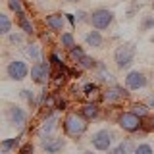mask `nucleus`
Returning <instances> with one entry per match:
<instances>
[{
    "label": "nucleus",
    "mask_w": 154,
    "mask_h": 154,
    "mask_svg": "<svg viewBox=\"0 0 154 154\" xmlns=\"http://www.w3.org/2000/svg\"><path fill=\"white\" fill-rule=\"evenodd\" d=\"M23 50H25V54L31 58L33 62L45 60V58H42V54H41V46H38V45H27L25 48H23Z\"/></svg>",
    "instance_id": "nucleus-23"
},
{
    "label": "nucleus",
    "mask_w": 154,
    "mask_h": 154,
    "mask_svg": "<svg viewBox=\"0 0 154 154\" xmlns=\"http://www.w3.org/2000/svg\"><path fill=\"white\" fill-rule=\"evenodd\" d=\"M83 154H94V152H93V150H85Z\"/></svg>",
    "instance_id": "nucleus-40"
},
{
    "label": "nucleus",
    "mask_w": 154,
    "mask_h": 154,
    "mask_svg": "<svg viewBox=\"0 0 154 154\" xmlns=\"http://www.w3.org/2000/svg\"><path fill=\"white\" fill-rule=\"evenodd\" d=\"M135 154H154V146L150 143H139L135 146Z\"/></svg>",
    "instance_id": "nucleus-30"
},
{
    "label": "nucleus",
    "mask_w": 154,
    "mask_h": 154,
    "mask_svg": "<svg viewBox=\"0 0 154 154\" xmlns=\"http://www.w3.org/2000/svg\"><path fill=\"white\" fill-rule=\"evenodd\" d=\"M66 19H67V23H69L71 27H77V17H75V14H66Z\"/></svg>",
    "instance_id": "nucleus-38"
},
{
    "label": "nucleus",
    "mask_w": 154,
    "mask_h": 154,
    "mask_svg": "<svg viewBox=\"0 0 154 154\" xmlns=\"http://www.w3.org/2000/svg\"><path fill=\"white\" fill-rule=\"evenodd\" d=\"M29 73H31V69H29V66L23 60H12L6 66V75L12 81H23V79H27Z\"/></svg>",
    "instance_id": "nucleus-7"
},
{
    "label": "nucleus",
    "mask_w": 154,
    "mask_h": 154,
    "mask_svg": "<svg viewBox=\"0 0 154 154\" xmlns=\"http://www.w3.org/2000/svg\"><path fill=\"white\" fill-rule=\"evenodd\" d=\"M85 42H87V46L102 48V45H104V37H102V33H100L98 29H93V31H89V33L85 35Z\"/></svg>",
    "instance_id": "nucleus-15"
},
{
    "label": "nucleus",
    "mask_w": 154,
    "mask_h": 154,
    "mask_svg": "<svg viewBox=\"0 0 154 154\" xmlns=\"http://www.w3.org/2000/svg\"><path fill=\"white\" fill-rule=\"evenodd\" d=\"M79 114L83 116L85 119L93 122V119H96V118L100 116V106L96 104V102H85V104L79 108Z\"/></svg>",
    "instance_id": "nucleus-14"
},
{
    "label": "nucleus",
    "mask_w": 154,
    "mask_h": 154,
    "mask_svg": "<svg viewBox=\"0 0 154 154\" xmlns=\"http://www.w3.org/2000/svg\"><path fill=\"white\" fill-rule=\"evenodd\" d=\"M67 2H75L77 4V2H81V0H67Z\"/></svg>",
    "instance_id": "nucleus-41"
},
{
    "label": "nucleus",
    "mask_w": 154,
    "mask_h": 154,
    "mask_svg": "<svg viewBox=\"0 0 154 154\" xmlns=\"http://www.w3.org/2000/svg\"><path fill=\"white\" fill-rule=\"evenodd\" d=\"M23 35H25L23 31H21V33H10L6 38H8L10 45H21V42H23Z\"/></svg>",
    "instance_id": "nucleus-31"
},
{
    "label": "nucleus",
    "mask_w": 154,
    "mask_h": 154,
    "mask_svg": "<svg viewBox=\"0 0 154 154\" xmlns=\"http://www.w3.org/2000/svg\"><path fill=\"white\" fill-rule=\"evenodd\" d=\"M96 69H98V79L102 81V83H110V85H116V79H114L112 71H110L108 67H106V66L102 64V62L98 64V67H96Z\"/></svg>",
    "instance_id": "nucleus-19"
},
{
    "label": "nucleus",
    "mask_w": 154,
    "mask_h": 154,
    "mask_svg": "<svg viewBox=\"0 0 154 154\" xmlns=\"http://www.w3.org/2000/svg\"><path fill=\"white\" fill-rule=\"evenodd\" d=\"M75 17H77V23H91V14L85 12V10H77Z\"/></svg>",
    "instance_id": "nucleus-32"
},
{
    "label": "nucleus",
    "mask_w": 154,
    "mask_h": 154,
    "mask_svg": "<svg viewBox=\"0 0 154 154\" xmlns=\"http://www.w3.org/2000/svg\"><path fill=\"white\" fill-rule=\"evenodd\" d=\"M17 25L21 29L23 33H25L27 37L35 35V25H33V21L27 17V14H23V16H17Z\"/></svg>",
    "instance_id": "nucleus-16"
},
{
    "label": "nucleus",
    "mask_w": 154,
    "mask_h": 154,
    "mask_svg": "<svg viewBox=\"0 0 154 154\" xmlns=\"http://www.w3.org/2000/svg\"><path fill=\"white\" fill-rule=\"evenodd\" d=\"M148 83L146 75L143 73V71L139 69H131L127 75H125V87H127L129 91H139V89H144Z\"/></svg>",
    "instance_id": "nucleus-10"
},
{
    "label": "nucleus",
    "mask_w": 154,
    "mask_h": 154,
    "mask_svg": "<svg viewBox=\"0 0 154 154\" xmlns=\"http://www.w3.org/2000/svg\"><path fill=\"white\" fill-rule=\"evenodd\" d=\"M56 125H58V118H56V116H46V119L41 125V135H42V137H45V135H50L56 129Z\"/></svg>",
    "instance_id": "nucleus-18"
},
{
    "label": "nucleus",
    "mask_w": 154,
    "mask_h": 154,
    "mask_svg": "<svg viewBox=\"0 0 154 154\" xmlns=\"http://www.w3.org/2000/svg\"><path fill=\"white\" fill-rule=\"evenodd\" d=\"M67 54H69V60H71V62H75V64H77V62H79L81 58L85 56V50H83V46L75 45L73 48H71V50H67Z\"/></svg>",
    "instance_id": "nucleus-29"
},
{
    "label": "nucleus",
    "mask_w": 154,
    "mask_h": 154,
    "mask_svg": "<svg viewBox=\"0 0 154 154\" xmlns=\"http://www.w3.org/2000/svg\"><path fill=\"white\" fill-rule=\"evenodd\" d=\"M129 89L127 87H119V85H110L108 89L102 93V100L108 104H119L123 102V100L129 98Z\"/></svg>",
    "instance_id": "nucleus-8"
},
{
    "label": "nucleus",
    "mask_w": 154,
    "mask_h": 154,
    "mask_svg": "<svg viewBox=\"0 0 154 154\" xmlns=\"http://www.w3.org/2000/svg\"><path fill=\"white\" fill-rule=\"evenodd\" d=\"M33 150H35L33 143H23L21 146L17 148V154H33Z\"/></svg>",
    "instance_id": "nucleus-35"
},
{
    "label": "nucleus",
    "mask_w": 154,
    "mask_h": 154,
    "mask_svg": "<svg viewBox=\"0 0 154 154\" xmlns=\"http://www.w3.org/2000/svg\"><path fill=\"white\" fill-rule=\"evenodd\" d=\"M83 71L85 69H81V67L79 69H77V67H69V79H79V77L83 75Z\"/></svg>",
    "instance_id": "nucleus-37"
},
{
    "label": "nucleus",
    "mask_w": 154,
    "mask_h": 154,
    "mask_svg": "<svg viewBox=\"0 0 154 154\" xmlns=\"http://www.w3.org/2000/svg\"><path fill=\"white\" fill-rule=\"evenodd\" d=\"M25 137V133L17 135V137H12V139H4L2 143H0V154H10L12 150H16V148L21 146V139Z\"/></svg>",
    "instance_id": "nucleus-13"
},
{
    "label": "nucleus",
    "mask_w": 154,
    "mask_h": 154,
    "mask_svg": "<svg viewBox=\"0 0 154 154\" xmlns=\"http://www.w3.org/2000/svg\"><path fill=\"white\" fill-rule=\"evenodd\" d=\"M66 146V141L62 137H52V135H45L42 137V148L48 154H58Z\"/></svg>",
    "instance_id": "nucleus-11"
},
{
    "label": "nucleus",
    "mask_w": 154,
    "mask_h": 154,
    "mask_svg": "<svg viewBox=\"0 0 154 154\" xmlns=\"http://www.w3.org/2000/svg\"><path fill=\"white\" fill-rule=\"evenodd\" d=\"M54 108H56V112H64V110H67V100H66V98H60V96H56Z\"/></svg>",
    "instance_id": "nucleus-34"
},
{
    "label": "nucleus",
    "mask_w": 154,
    "mask_h": 154,
    "mask_svg": "<svg viewBox=\"0 0 154 154\" xmlns=\"http://www.w3.org/2000/svg\"><path fill=\"white\" fill-rule=\"evenodd\" d=\"M62 127H64V133L71 139H81L89 129V119H85L81 114L77 112H69L62 122Z\"/></svg>",
    "instance_id": "nucleus-1"
},
{
    "label": "nucleus",
    "mask_w": 154,
    "mask_h": 154,
    "mask_svg": "<svg viewBox=\"0 0 154 154\" xmlns=\"http://www.w3.org/2000/svg\"><path fill=\"white\" fill-rule=\"evenodd\" d=\"M66 14H50V16H46L45 23L46 27L50 29V31L54 33H64V27H66Z\"/></svg>",
    "instance_id": "nucleus-12"
},
{
    "label": "nucleus",
    "mask_w": 154,
    "mask_h": 154,
    "mask_svg": "<svg viewBox=\"0 0 154 154\" xmlns=\"http://www.w3.org/2000/svg\"><path fill=\"white\" fill-rule=\"evenodd\" d=\"M118 125L125 133H137V131H143V118H139L137 114L127 110V112H122L118 116Z\"/></svg>",
    "instance_id": "nucleus-5"
},
{
    "label": "nucleus",
    "mask_w": 154,
    "mask_h": 154,
    "mask_svg": "<svg viewBox=\"0 0 154 154\" xmlns=\"http://www.w3.org/2000/svg\"><path fill=\"white\" fill-rule=\"evenodd\" d=\"M131 112L144 119V118H148V116H150V106H148V104H143V102H133L131 104Z\"/></svg>",
    "instance_id": "nucleus-21"
},
{
    "label": "nucleus",
    "mask_w": 154,
    "mask_h": 154,
    "mask_svg": "<svg viewBox=\"0 0 154 154\" xmlns=\"http://www.w3.org/2000/svg\"><path fill=\"white\" fill-rule=\"evenodd\" d=\"M135 146H137V144H135L131 139H127V141L118 144V154H135Z\"/></svg>",
    "instance_id": "nucleus-26"
},
{
    "label": "nucleus",
    "mask_w": 154,
    "mask_h": 154,
    "mask_svg": "<svg viewBox=\"0 0 154 154\" xmlns=\"http://www.w3.org/2000/svg\"><path fill=\"white\" fill-rule=\"evenodd\" d=\"M31 79L38 87H46V83L52 79V64L46 60H38L31 66Z\"/></svg>",
    "instance_id": "nucleus-3"
},
{
    "label": "nucleus",
    "mask_w": 154,
    "mask_h": 154,
    "mask_svg": "<svg viewBox=\"0 0 154 154\" xmlns=\"http://www.w3.org/2000/svg\"><path fill=\"white\" fill-rule=\"evenodd\" d=\"M143 131L154 133V116H148V118L143 119Z\"/></svg>",
    "instance_id": "nucleus-33"
},
{
    "label": "nucleus",
    "mask_w": 154,
    "mask_h": 154,
    "mask_svg": "<svg viewBox=\"0 0 154 154\" xmlns=\"http://www.w3.org/2000/svg\"><path fill=\"white\" fill-rule=\"evenodd\" d=\"M112 23H114V12L108 10V8H96L94 12L91 14V25H93V29L106 31Z\"/></svg>",
    "instance_id": "nucleus-6"
},
{
    "label": "nucleus",
    "mask_w": 154,
    "mask_h": 154,
    "mask_svg": "<svg viewBox=\"0 0 154 154\" xmlns=\"http://www.w3.org/2000/svg\"><path fill=\"white\" fill-rule=\"evenodd\" d=\"M98 64H100V62L96 60V58H93V56H89V54H85V56L81 58V60L77 62L75 66H79L81 69L89 71V69H96V67H98Z\"/></svg>",
    "instance_id": "nucleus-17"
},
{
    "label": "nucleus",
    "mask_w": 154,
    "mask_h": 154,
    "mask_svg": "<svg viewBox=\"0 0 154 154\" xmlns=\"http://www.w3.org/2000/svg\"><path fill=\"white\" fill-rule=\"evenodd\" d=\"M139 31H141V33L154 31V16H143L141 25H139Z\"/></svg>",
    "instance_id": "nucleus-28"
},
{
    "label": "nucleus",
    "mask_w": 154,
    "mask_h": 154,
    "mask_svg": "<svg viewBox=\"0 0 154 154\" xmlns=\"http://www.w3.org/2000/svg\"><path fill=\"white\" fill-rule=\"evenodd\" d=\"M19 96H21L25 102L31 106V108H35V106H38V100L35 98V93H33L31 89H21L19 91Z\"/></svg>",
    "instance_id": "nucleus-24"
},
{
    "label": "nucleus",
    "mask_w": 154,
    "mask_h": 154,
    "mask_svg": "<svg viewBox=\"0 0 154 154\" xmlns=\"http://www.w3.org/2000/svg\"><path fill=\"white\" fill-rule=\"evenodd\" d=\"M6 119L10 125H16V127H23L27 123V112L17 104H12L6 110Z\"/></svg>",
    "instance_id": "nucleus-9"
},
{
    "label": "nucleus",
    "mask_w": 154,
    "mask_h": 154,
    "mask_svg": "<svg viewBox=\"0 0 154 154\" xmlns=\"http://www.w3.org/2000/svg\"><path fill=\"white\" fill-rule=\"evenodd\" d=\"M60 45L62 48H66V50H71L77 42H75V35H73V31H64L60 35Z\"/></svg>",
    "instance_id": "nucleus-20"
},
{
    "label": "nucleus",
    "mask_w": 154,
    "mask_h": 154,
    "mask_svg": "<svg viewBox=\"0 0 154 154\" xmlns=\"http://www.w3.org/2000/svg\"><path fill=\"white\" fill-rule=\"evenodd\" d=\"M150 42H152V45H154V35H152V37H150Z\"/></svg>",
    "instance_id": "nucleus-42"
},
{
    "label": "nucleus",
    "mask_w": 154,
    "mask_h": 154,
    "mask_svg": "<svg viewBox=\"0 0 154 154\" xmlns=\"http://www.w3.org/2000/svg\"><path fill=\"white\" fill-rule=\"evenodd\" d=\"M148 106H150V108H154V96H152L150 100H148Z\"/></svg>",
    "instance_id": "nucleus-39"
},
{
    "label": "nucleus",
    "mask_w": 154,
    "mask_h": 154,
    "mask_svg": "<svg viewBox=\"0 0 154 154\" xmlns=\"http://www.w3.org/2000/svg\"><path fill=\"white\" fill-rule=\"evenodd\" d=\"M6 4H8L10 12H14L16 16H23V14H27L25 8H23V2H21V0H6Z\"/></svg>",
    "instance_id": "nucleus-25"
},
{
    "label": "nucleus",
    "mask_w": 154,
    "mask_h": 154,
    "mask_svg": "<svg viewBox=\"0 0 154 154\" xmlns=\"http://www.w3.org/2000/svg\"><path fill=\"white\" fill-rule=\"evenodd\" d=\"M12 33V19L8 14H0V35L8 37Z\"/></svg>",
    "instance_id": "nucleus-22"
},
{
    "label": "nucleus",
    "mask_w": 154,
    "mask_h": 154,
    "mask_svg": "<svg viewBox=\"0 0 154 154\" xmlns=\"http://www.w3.org/2000/svg\"><path fill=\"white\" fill-rule=\"evenodd\" d=\"M152 10H154V2H152Z\"/></svg>",
    "instance_id": "nucleus-43"
},
{
    "label": "nucleus",
    "mask_w": 154,
    "mask_h": 154,
    "mask_svg": "<svg viewBox=\"0 0 154 154\" xmlns=\"http://www.w3.org/2000/svg\"><path fill=\"white\" fill-rule=\"evenodd\" d=\"M114 144V133L110 129H98L91 135V146L98 152H108Z\"/></svg>",
    "instance_id": "nucleus-4"
},
{
    "label": "nucleus",
    "mask_w": 154,
    "mask_h": 154,
    "mask_svg": "<svg viewBox=\"0 0 154 154\" xmlns=\"http://www.w3.org/2000/svg\"><path fill=\"white\" fill-rule=\"evenodd\" d=\"M48 60H50V64L52 67H60V66H64V62H62V58L56 54V52H52L50 56H48Z\"/></svg>",
    "instance_id": "nucleus-36"
},
{
    "label": "nucleus",
    "mask_w": 154,
    "mask_h": 154,
    "mask_svg": "<svg viewBox=\"0 0 154 154\" xmlns=\"http://www.w3.org/2000/svg\"><path fill=\"white\" fill-rule=\"evenodd\" d=\"M81 93H83V96H87V98H93L94 94L100 93L98 89V83H85L83 89H81Z\"/></svg>",
    "instance_id": "nucleus-27"
},
{
    "label": "nucleus",
    "mask_w": 154,
    "mask_h": 154,
    "mask_svg": "<svg viewBox=\"0 0 154 154\" xmlns=\"http://www.w3.org/2000/svg\"><path fill=\"white\" fill-rule=\"evenodd\" d=\"M135 54H137V48H135L133 42H125V45H119L114 50V62L119 69H127L129 66L135 62Z\"/></svg>",
    "instance_id": "nucleus-2"
}]
</instances>
